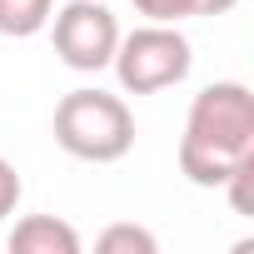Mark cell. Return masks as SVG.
<instances>
[{
    "label": "cell",
    "instance_id": "cell-1",
    "mask_svg": "<svg viewBox=\"0 0 254 254\" xmlns=\"http://www.w3.org/2000/svg\"><path fill=\"white\" fill-rule=\"evenodd\" d=\"M244 160H254V90L244 80H214L190 100L180 175L199 190H219Z\"/></svg>",
    "mask_w": 254,
    "mask_h": 254
},
{
    "label": "cell",
    "instance_id": "cell-2",
    "mask_svg": "<svg viewBox=\"0 0 254 254\" xmlns=\"http://www.w3.org/2000/svg\"><path fill=\"white\" fill-rule=\"evenodd\" d=\"M50 130L70 160L115 165L135 150V110L125 105V95H110L100 85H80V90L60 95Z\"/></svg>",
    "mask_w": 254,
    "mask_h": 254
},
{
    "label": "cell",
    "instance_id": "cell-3",
    "mask_svg": "<svg viewBox=\"0 0 254 254\" xmlns=\"http://www.w3.org/2000/svg\"><path fill=\"white\" fill-rule=\"evenodd\" d=\"M190 65H194V45L180 25H160V20H145L135 25L130 35L120 30V45H115V80L125 95H160V90H175L190 80Z\"/></svg>",
    "mask_w": 254,
    "mask_h": 254
},
{
    "label": "cell",
    "instance_id": "cell-4",
    "mask_svg": "<svg viewBox=\"0 0 254 254\" xmlns=\"http://www.w3.org/2000/svg\"><path fill=\"white\" fill-rule=\"evenodd\" d=\"M50 40H55V55L60 65L80 70V75H95V70H110L115 60V45H120V20L105 0H65V5L50 15Z\"/></svg>",
    "mask_w": 254,
    "mask_h": 254
},
{
    "label": "cell",
    "instance_id": "cell-5",
    "mask_svg": "<svg viewBox=\"0 0 254 254\" xmlns=\"http://www.w3.org/2000/svg\"><path fill=\"white\" fill-rule=\"evenodd\" d=\"M15 254H80V229L60 214H25L10 229Z\"/></svg>",
    "mask_w": 254,
    "mask_h": 254
},
{
    "label": "cell",
    "instance_id": "cell-6",
    "mask_svg": "<svg viewBox=\"0 0 254 254\" xmlns=\"http://www.w3.org/2000/svg\"><path fill=\"white\" fill-rule=\"evenodd\" d=\"M55 0H0V35L10 40H30L50 25Z\"/></svg>",
    "mask_w": 254,
    "mask_h": 254
},
{
    "label": "cell",
    "instance_id": "cell-7",
    "mask_svg": "<svg viewBox=\"0 0 254 254\" xmlns=\"http://www.w3.org/2000/svg\"><path fill=\"white\" fill-rule=\"evenodd\" d=\"M95 249L100 254H155L160 239L150 229H140V224H110V229H100Z\"/></svg>",
    "mask_w": 254,
    "mask_h": 254
},
{
    "label": "cell",
    "instance_id": "cell-8",
    "mask_svg": "<svg viewBox=\"0 0 254 254\" xmlns=\"http://www.w3.org/2000/svg\"><path fill=\"white\" fill-rule=\"evenodd\" d=\"M135 15L160 20V25H180V20L199 15V0H135Z\"/></svg>",
    "mask_w": 254,
    "mask_h": 254
},
{
    "label": "cell",
    "instance_id": "cell-9",
    "mask_svg": "<svg viewBox=\"0 0 254 254\" xmlns=\"http://www.w3.org/2000/svg\"><path fill=\"white\" fill-rule=\"evenodd\" d=\"M20 194H25V185H20V170L0 155V219H10L15 209H20Z\"/></svg>",
    "mask_w": 254,
    "mask_h": 254
},
{
    "label": "cell",
    "instance_id": "cell-10",
    "mask_svg": "<svg viewBox=\"0 0 254 254\" xmlns=\"http://www.w3.org/2000/svg\"><path fill=\"white\" fill-rule=\"evenodd\" d=\"M239 0H199V15H229Z\"/></svg>",
    "mask_w": 254,
    "mask_h": 254
}]
</instances>
